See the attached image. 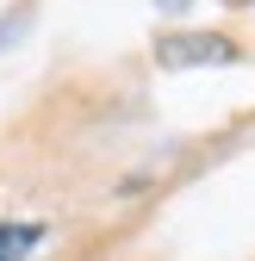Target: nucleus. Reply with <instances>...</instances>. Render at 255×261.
I'll list each match as a JSON object with an SVG mask.
<instances>
[{"mask_svg":"<svg viewBox=\"0 0 255 261\" xmlns=\"http://www.w3.org/2000/svg\"><path fill=\"white\" fill-rule=\"evenodd\" d=\"M156 56L168 69H199V62H237V44L231 38H212V31H181V38H162Z\"/></svg>","mask_w":255,"mask_h":261,"instance_id":"1","label":"nucleus"},{"mask_svg":"<svg viewBox=\"0 0 255 261\" xmlns=\"http://www.w3.org/2000/svg\"><path fill=\"white\" fill-rule=\"evenodd\" d=\"M38 243H44V224H0V261H31Z\"/></svg>","mask_w":255,"mask_h":261,"instance_id":"2","label":"nucleus"}]
</instances>
